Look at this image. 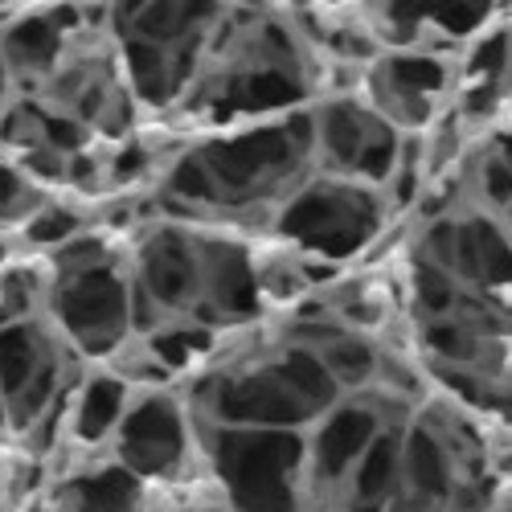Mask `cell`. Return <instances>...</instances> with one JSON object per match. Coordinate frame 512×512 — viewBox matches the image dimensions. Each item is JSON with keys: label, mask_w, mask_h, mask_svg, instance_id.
<instances>
[{"label": "cell", "mask_w": 512, "mask_h": 512, "mask_svg": "<svg viewBox=\"0 0 512 512\" xmlns=\"http://www.w3.org/2000/svg\"><path fill=\"white\" fill-rule=\"evenodd\" d=\"M58 320L87 353H103L119 345L127 328V287L103 263L78 275H62Z\"/></svg>", "instance_id": "cell-1"}, {"label": "cell", "mask_w": 512, "mask_h": 512, "mask_svg": "<svg viewBox=\"0 0 512 512\" xmlns=\"http://www.w3.org/2000/svg\"><path fill=\"white\" fill-rule=\"evenodd\" d=\"M115 435H119V463L127 472H140V476L173 472L185 455L181 418L164 398L127 402V414H123Z\"/></svg>", "instance_id": "cell-2"}, {"label": "cell", "mask_w": 512, "mask_h": 512, "mask_svg": "<svg viewBox=\"0 0 512 512\" xmlns=\"http://www.w3.org/2000/svg\"><path fill=\"white\" fill-rule=\"evenodd\" d=\"M62 33L50 25L46 13H25L17 25L0 33V58H5L9 74H54L62 58Z\"/></svg>", "instance_id": "cell-3"}, {"label": "cell", "mask_w": 512, "mask_h": 512, "mask_svg": "<svg viewBox=\"0 0 512 512\" xmlns=\"http://www.w3.org/2000/svg\"><path fill=\"white\" fill-rule=\"evenodd\" d=\"M402 476H406V492H414L418 500H426L431 508L447 504L451 488L459 484L455 467L447 459V451L435 443V435L426 426H414L402 447Z\"/></svg>", "instance_id": "cell-4"}, {"label": "cell", "mask_w": 512, "mask_h": 512, "mask_svg": "<svg viewBox=\"0 0 512 512\" xmlns=\"http://www.w3.org/2000/svg\"><path fill=\"white\" fill-rule=\"evenodd\" d=\"M136 504H140V484L123 463L119 467L107 463L82 480H70L58 496L62 512H132Z\"/></svg>", "instance_id": "cell-5"}, {"label": "cell", "mask_w": 512, "mask_h": 512, "mask_svg": "<svg viewBox=\"0 0 512 512\" xmlns=\"http://www.w3.org/2000/svg\"><path fill=\"white\" fill-rule=\"evenodd\" d=\"M373 426H381L373 410H345V414L328 418L324 435H320V472L349 476L373 443Z\"/></svg>", "instance_id": "cell-6"}, {"label": "cell", "mask_w": 512, "mask_h": 512, "mask_svg": "<svg viewBox=\"0 0 512 512\" xmlns=\"http://www.w3.org/2000/svg\"><path fill=\"white\" fill-rule=\"evenodd\" d=\"M123 414H127V386L119 377H95V381H87V390L78 394L74 435L82 443H99L111 431H119Z\"/></svg>", "instance_id": "cell-7"}, {"label": "cell", "mask_w": 512, "mask_h": 512, "mask_svg": "<svg viewBox=\"0 0 512 512\" xmlns=\"http://www.w3.org/2000/svg\"><path fill=\"white\" fill-rule=\"evenodd\" d=\"M324 369L332 381H345V386H353V381H365L369 373H377V353L365 345V340H353L345 332H336L324 353H320Z\"/></svg>", "instance_id": "cell-8"}, {"label": "cell", "mask_w": 512, "mask_h": 512, "mask_svg": "<svg viewBox=\"0 0 512 512\" xmlns=\"http://www.w3.org/2000/svg\"><path fill=\"white\" fill-rule=\"evenodd\" d=\"M476 250H480V275L484 287H512V238L492 222H476Z\"/></svg>", "instance_id": "cell-9"}, {"label": "cell", "mask_w": 512, "mask_h": 512, "mask_svg": "<svg viewBox=\"0 0 512 512\" xmlns=\"http://www.w3.org/2000/svg\"><path fill=\"white\" fill-rule=\"evenodd\" d=\"M21 230H25V238H29L33 246H46V250L58 246V250H62V246H70L74 234H78V213L66 209V205H58V201H46Z\"/></svg>", "instance_id": "cell-10"}, {"label": "cell", "mask_w": 512, "mask_h": 512, "mask_svg": "<svg viewBox=\"0 0 512 512\" xmlns=\"http://www.w3.org/2000/svg\"><path fill=\"white\" fill-rule=\"evenodd\" d=\"M484 193L496 201V205H512V164L508 160H492L484 164Z\"/></svg>", "instance_id": "cell-11"}, {"label": "cell", "mask_w": 512, "mask_h": 512, "mask_svg": "<svg viewBox=\"0 0 512 512\" xmlns=\"http://www.w3.org/2000/svg\"><path fill=\"white\" fill-rule=\"evenodd\" d=\"M9 82H13V74H9L5 58H0V107H5V99H9Z\"/></svg>", "instance_id": "cell-12"}, {"label": "cell", "mask_w": 512, "mask_h": 512, "mask_svg": "<svg viewBox=\"0 0 512 512\" xmlns=\"http://www.w3.org/2000/svg\"><path fill=\"white\" fill-rule=\"evenodd\" d=\"M0 418H5V394H0Z\"/></svg>", "instance_id": "cell-13"}, {"label": "cell", "mask_w": 512, "mask_h": 512, "mask_svg": "<svg viewBox=\"0 0 512 512\" xmlns=\"http://www.w3.org/2000/svg\"><path fill=\"white\" fill-rule=\"evenodd\" d=\"M197 512H226V508H197Z\"/></svg>", "instance_id": "cell-14"}, {"label": "cell", "mask_w": 512, "mask_h": 512, "mask_svg": "<svg viewBox=\"0 0 512 512\" xmlns=\"http://www.w3.org/2000/svg\"><path fill=\"white\" fill-rule=\"evenodd\" d=\"M508 226H512V205H508ZM508 234H512V230H508Z\"/></svg>", "instance_id": "cell-15"}, {"label": "cell", "mask_w": 512, "mask_h": 512, "mask_svg": "<svg viewBox=\"0 0 512 512\" xmlns=\"http://www.w3.org/2000/svg\"><path fill=\"white\" fill-rule=\"evenodd\" d=\"M496 512H508V508H496Z\"/></svg>", "instance_id": "cell-16"}]
</instances>
